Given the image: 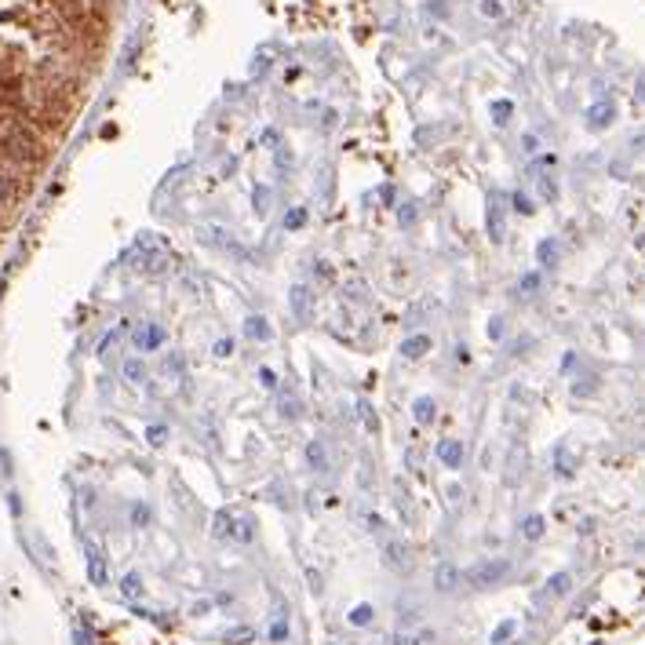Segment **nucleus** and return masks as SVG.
Here are the masks:
<instances>
[{"instance_id": "obj_1", "label": "nucleus", "mask_w": 645, "mask_h": 645, "mask_svg": "<svg viewBox=\"0 0 645 645\" xmlns=\"http://www.w3.org/2000/svg\"><path fill=\"white\" fill-rule=\"evenodd\" d=\"M113 0H0V175L33 187L88 103Z\"/></svg>"}, {"instance_id": "obj_2", "label": "nucleus", "mask_w": 645, "mask_h": 645, "mask_svg": "<svg viewBox=\"0 0 645 645\" xmlns=\"http://www.w3.org/2000/svg\"><path fill=\"white\" fill-rule=\"evenodd\" d=\"M88 580L95 583V587L106 583V562H103V550L95 543H88Z\"/></svg>"}, {"instance_id": "obj_3", "label": "nucleus", "mask_w": 645, "mask_h": 645, "mask_svg": "<svg viewBox=\"0 0 645 645\" xmlns=\"http://www.w3.org/2000/svg\"><path fill=\"white\" fill-rule=\"evenodd\" d=\"M161 343H164V332H161L157 325H146V328L135 332V347H139V350H157Z\"/></svg>"}, {"instance_id": "obj_4", "label": "nucleus", "mask_w": 645, "mask_h": 645, "mask_svg": "<svg viewBox=\"0 0 645 645\" xmlns=\"http://www.w3.org/2000/svg\"><path fill=\"white\" fill-rule=\"evenodd\" d=\"M503 572H507V562H485V565H478V569L471 572V580H474V583H496Z\"/></svg>"}, {"instance_id": "obj_5", "label": "nucleus", "mask_w": 645, "mask_h": 645, "mask_svg": "<svg viewBox=\"0 0 645 645\" xmlns=\"http://www.w3.org/2000/svg\"><path fill=\"white\" fill-rule=\"evenodd\" d=\"M438 456L445 459L449 467H459V459H463V445H456V441H441V445H438Z\"/></svg>"}, {"instance_id": "obj_6", "label": "nucleus", "mask_w": 645, "mask_h": 645, "mask_svg": "<svg viewBox=\"0 0 645 645\" xmlns=\"http://www.w3.org/2000/svg\"><path fill=\"white\" fill-rule=\"evenodd\" d=\"M488 230H493V237H496V241L503 237V208H500V204L488 208Z\"/></svg>"}, {"instance_id": "obj_7", "label": "nucleus", "mask_w": 645, "mask_h": 645, "mask_svg": "<svg viewBox=\"0 0 645 645\" xmlns=\"http://www.w3.org/2000/svg\"><path fill=\"white\" fill-rule=\"evenodd\" d=\"M402 350H405L409 357H423V354L430 350V340H426V335H416V340H409Z\"/></svg>"}, {"instance_id": "obj_8", "label": "nucleus", "mask_w": 645, "mask_h": 645, "mask_svg": "<svg viewBox=\"0 0 645 645\" xmlns=\"http://www.w3.org/2000/svg\"><path fill=\"white\" fill-rule=\"evenodd\" d=\"M514 631H518V624H514V620H503V624L493 631V645H503V641H507Z\"/></svg>"}, {"instance_id": "obj_9", "label": "nucleus", "mask_w": 645, "mask_h": 645, "mask_svg": "<svg viewBox=\"0 0 645 645\" xmlns=\"http://www.w3.org/2000/svg\"><path fill=\"white\" fill-rule=\"evenodd\" d=\"M120 587H125L128 598H139V594H142V580H139V576H125V583H120Z\"/></svg>"}, {"instance_id": "obj_10", "label": "nucleus", "mask_w": 645, "mask_h": 645, "mask_svg": "<svg viewBox=\"0 0 645 645\" xmlns=\"http://www.w3.org/2000/svg\"><path fill=\"white\" fill-rule=\"evenodd\" d=\"M350 620H354V624H368V620H372V609H368V605H357V609L350 612Z\"/></svg>"}, {"instance_id": "obj_11", "label": "nucleus", "mask_w": 645, "mask_h": 645, "mask_svg": "<svg viewBox=\"0 0 645 645\" xmlns=\"http://www.w3.org/2000/svg\"><path fill=\"white\" fill-rule=\"evenodd\" d=\"M452 583H456V569H441V572H438V587H441V591H449Z\"/></svg>"}, {"instance_id": "obj_12", "label": "nucleus", "mask_w": 645, "mask_h": 645, "mask_svg": "<svg viewBox=\"0 0 645 645\" xmlns=\"http://www.w3.org/2000/svg\"><path fill=\"white\" fill-rule=\"evenodd\" d=\"M292 306H295V314H306V288L292 292Z\"/></svg>"}, {"instance_id": "obj_13", "label": "nucleus", "mask_w": 645, "mask_h": 645, "mask_svg": "<svg viewBox=\"0 0 645 645\" xmlns=\"http://www.w3.org/2000/svg\"><path fill=\"white\" fill-rule=\"evenodd\" d=\"M540 533H543V521H540V518H529V521H525V536H529V540H536Z\"/></svg>"}, {"instance_id": "obj_14", "label": "nucleus", "mask_w": 645, "mask_h": 645, "mask_svg": "<svg viewBox=\"0 0 645 645\" xmlns=\"http://www.w3.org/2000/svg\"><path fill=\"white\" fill-rule=\"evenodd\" d=\"M248 335H259V340H266L270 332H266V325H263L259 318H252V321H248Z\"/></svg>"}, {"instance_id": "obj_15", "label": "nucleus", "mask_w": 645, "mask_h": 645, "mask_svg": "<svg viewBox=\"0 0 645 645\" xmlns=\"http://www.w3.org/2000/svg\"><path fill=\"white\" fill-rule=\"evenodd\" d=\"M125 376L128 379H142V365L139 361H125Z\"/></svg>"}, {"instance_id": "obj_16", "label": "nucleus", "mask_w": 645, "mask_h": 645, "mask_svg": "<svg viewBox=\"0 0 645 645\" xmlns=\"http://www.w3.org/2000/svg\"><path fill=\"white\" fill-rule=\"evenodd\" d=\"M430 416H434V405L419 402V405H416V419H430Z\"/></svg>"}, {"instance_id": "obj_17", "label": "nucleus", "mask_w": 645, "mask_h": 645, "mask_svg": "<svg viewBox=\"0 0 645 645\" xmlns=\"http://www.w3.org/2000/svg\"><path fill=\"white\" fill-rule=\"evenodd\" d=\"M150 441L161 445V441H164V426H150Z\"/></svg>"}, {"instance_id": "obj_18", "label": "nucleus", "mask_w": 645, "mask_h": 645, "mask_svg": "<svg viewBox=\"0 0 645 645\" xmlns=\"http://www.w3.org/2000/svg\"><path fill=\"white\" fill-rule=\"evenodd\" d=\"M270 634H273V638H288V624H273Z\"/></svg>"}]
</instances>
